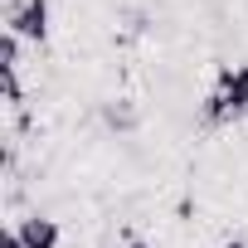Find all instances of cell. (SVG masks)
<instances>
[{"label": "cell", "mask_w": 248, "mask_h": 248, "mask_svg": "<svg viewBox=\"0 0 248 248\" xmlns=\"http://www.w3.org/2000/svg\"><path fill=\"white\" fill-rule=\"evenodd\" d=\"M127 248H151V243H127Z\"/></svg>", "instance_id": "obj_6"}, {"label": "cell", "mask_w": 248, "mask_h": 248, "mask_svg": "<svg viewBox=\"0 0 248 248\" xmlns=\"http://www.w3.org/2000/svg\"><path fill=\"white\" fill-rule=\"evenodd\" d=\"M219 93L229 97L233 112H248V63L243 68H224L219 73Z\"/></svg>", "instance_id": "obj_3"}, {"label": "cell", "mask_w": 248, "mask_h": 248, "mask_svg": "<svg viewBox=\"0 0 248 248\" xmlns=\"http://www.w3.org/2000/svg\"><path fill=\"white\" fill-rule=\"evenodd\" d=\"M15 233L25 238V248H59V219H44V214H25L15 224Z\"/></svg>", "instance_id": "obj_2"}, {"label": "cell", "mask_w": 248, "mask_h": 248, "mask_svg": "<svg viewBox=\"0 0 248 248\" xmlns=\"http://www.w3.org/2000/svg\"><path fill=\"white\" fill-rule=\"evenodd\" d=\"M0 248H25V238H20L15 229H5V233H0Z\"/></svg>", "instance_id": "obj_4"}, {"label": "cell", "mask_w": 248, "mask_h": 248, "mask_svg": "<svg viewBox=\"0 0 248 248\" xmlns=\"http://www.w3.org/2000/svg\"><path fill=\"white\" fill-rule=\"evenodd\" d=\"M224 248H248V243H238V238H229V243H224Z\"/></svg>", "instance_id": "obj_5"}, {"label": "cell", "mask_w": 248, "mask_h": 248, "mask_svg": "<svg viewBox=\"0 0 248 248\" xmlns=\"http://www.w3.org/2000/svg\"><path fill=\"white\" fill-rule=\"evenodd\" d=\"M5 30H10L15 39L44 44V39H49V0H15V5L5 10Z\"/></svg>", "instance_id": "obj_1"}]
</instances>
